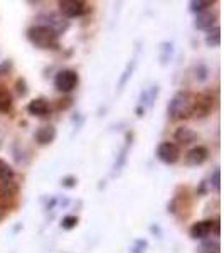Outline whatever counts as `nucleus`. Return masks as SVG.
<instances>
[{
  "instance_id": "nucleus-2",
  "label": "nucleus",
  "mask_w": 224,
  "mask_h": 253,
  "mask_svg": "<svg viewBox=\"0 0 224 253\" xmlns=\"http://www.w3.org/2000/svg\"><path fill=\"white\" fill-rule=\"evenodd\" d=\"M27 39L32 46L39 49H58L59 47V36L46 26H32L27 29Z\"/></svg>"
},
{
  "instance_id": "nucleus-17",
  "label": "nucleus",
  "mask_w": 224,
  "mask_h": 253,
  "mask_svg": "<svg viewBox=\"0 0 224 253\" xmlns=\"http://www.w3.org/2000/svg\"><path fill=\"white\" fill-rule=\"evenodd\" d=\"M214 2L213 0H192L189 3L190 7V12H195V14H201L204 10H209V7H213Z\"/></svg>"
},
{
  "instance_id": "nucleus-11",
  "label": "nucleus",
  "mask_w": 224,
  "mask_h": 253,
  "mask_svg": "<svg viewBox=\"0 0 224 253\" xmlns=\"http://www.w3.org/2000/svg\"><path fill=\"white\" fill-rule=\"evenodd\" d=\"M207 157H209V150L206 149V147L202 145H197L194 147V149H190L189 152H187L186 156V161L189 166H201L204 164L207 161Z\"/></svg>"
},
{
  "instance_id": "nucleus-6",
  "label": "nucleus",
  "mask_w": 224,
  "mask_h": 253,
  "mask_svg": "<svg viewBox=\"0 0 224 253\" xmlns=\"http://www.w3.org/2000/svg\"><path fill=\"white\" fill-rule=\"evenodd\" d=\"M157 159L167 166L176 164L179 159H181L179 145H176L174 142H162V144L157 147Z\"/></svg>"
},
{
  "instance_id": "nucleus-14",
  "label": "nucleus",
  "mask_w": 224,
  "mask_h": 253,
  "mask_svg": "<svg viewBox=\"0 0 224 253\" xmlns=\"http://www.w3.org/2000/svg\"><path fill=\"white\" fill-rule=\"evenodd\" d=\"M14 107V98L12 93L5 86L0 84V113H9Z\"/></svg>"
},
{
  "instance_id": "nucleus-1",
  "label": "nucleus",
  "mask_w": 224,
  "mask_h": 253,
  "mask_svg": "<svg viewBox=\"0 0 224 253\" xmlns=\"http://www.w3.org/2000/svg\"><path fill=\"white\" fill-rule=\"evenodd\" d=\"M192 108H194V95H190L189 91H179L169 101V105H167V115L174 122L187 120V118L192 117Z\"/></svg>"
},
{
  "instance_id": "nucleus-10",
  "label": "nucleus",
  "mask_w": 224,
  "mask_h": 253,
  "mask_svg": "<svg viewBox=\"0 0 224 253\" xmlns=\"http://www.w3.org/2000/svg\"><path fill=\"white\" fill-rule=\"evenodd\" d=\"M27 112L34 117H47L51 113V105H49L46 98H36V100L29 101Z\"/></svg>"
},
{
  "instance_id": "nucleus-8",
  "label": "nucleus",
  "mask_w": 224,
  "mask_h": 253,
  "mask_svg": "<svg viewBox=\"0 0 224 253\" xmlns=\"http://www.w3.org/2000/svg\"><path fill=\"white\" fill-rule=\"evenodd\" d=\"M213 230H214L213 219H202V221H197L190 226L189 235H190V238H194V240H206L207 236L213 233Z\"/></svg>"
},
{
  "instance_id": "nucleus-5",
  "label": "nucleus",
  "mask_w": 224,
  "mask_h": 253,
  "mask_svg": "<svg viewBox=\"0 0 224 253\" xmlns=\"http://www.w3.org/2000/svg\"><path fill=\"white\" fill-rule=\"evenodd\" d=\"M79 83V76L75 69H63L56 75L54 78V86L58 91L63 93H71L73 89L78 86Z\"/></svg>"
},
{
  "instance_id": "nucleus-25",
  "label": "nucleus",
  "mask_w": 224,
  "mask_h": 253,
  "mask_svg": "<svg viewBox=\"0 0 224 253\" xmlns=\"http://www.w3.org/2000/svg\"><path fill=\"white\" fill-rule=\"evenodd\" d=\"M12 61L10 59H5V61H2L0 63V76H5V75H9V73L12 71Z\"/></svg>"
},
{
  "instance_id": "nucleus-7",
  "label": "nucleus",
  "mask_w": 224,
  "mask_h": 253,
  "mask_svg": "<svg viewBox=\"0 0 224 253\" xmlns=\"http://www.w3.org/2000/svg\"><path fill=\"white\" fill-rule=\"evenodd\" d=\"M213 110V98L209 93H202V95L194 96V108H192V115L204 118L209 115V112Z\"/></svg>"
},
{
  "instance_id": "nucleus-13",
  "label": "nucleus",
  "mask_w": 224,
  "mask_h": 253,
  "mask_svg": "<svg viewBox=\"0 0 224 253\" xmlns=\"http://www.w3.org/2000/svg\"><path fill=\"white\" fill-rule=\"evenodd\" d=\"M174 137H176V142H179L181 145H190L197 140V133L189 126H179Z\"/></svg>"
},
{
  "instance_id": "nucleus-4",
  "label": "nucleus",
  "mask_w": 224,
  "mask_h": 253,
  "mask_svg": "<svg viewBox=\"0 0 224 253\" xmlns=\"http://www.w3.org/2000/svg\"><path fill=\"white\" fill-rule=\"evenodd\" d=\"M37 26H46L51 31H54L56 34L61 36L69 29V20L64 19L61 14H54V12H49V14H42L37 17Z\"/></svg>"
},
{
  "instance_id": "nucleus-19",
  "label": "nucleus",
  "mask_w": 224,
  "mask_h": 253,
  "mask_svg": "<svg viewBox=\"0 0 224 253\" xmlns=\"http://www.w3.org/2000/svg\"><path fill=\"white\" fill-rule=\"evenodd\" d=\"M78 216H75V214H68V216H64L63 219H61V228L63 230H73V228H76L78 226Z\"/></svg>"
},
{
  "instance_id": "nucleus-26",
  "label": "nucleus",
  "mask_w": 224,
  "mask_h": 253,
  "mask_svg": "<svg viewBox=\"0 0 224 253\" xmlns=\"http://www.w3.org/2000/svg\"><path fill=\"white\" fill-rule=\"evenodd\" d=\"M76 182H78V179H76L75 175H66V177H63L61 184H63V187H75Z\"/></svg>"
},
{
  "instance_id": "nucleus-23",
  "label": "nucleus",
  "mask_w": 224,
  "mask_h": 253,
  "mask_svg": "<svg viewBox=\"0 0 224 253\" xmlns=\"http://www.w3.org/2000/svg\"><path fill=\"white\" fill-rule=\"evenodd\" d=\"M194 73H195V80L197 81H206L207 75H209V71H207V68L204 64H197V66L194 68Z\"/></svg>"
},
{
  "instance_id": "nucleus-3",
  "label": "nucleus",
  "mask_w": 224,
  "mask_h": 253,
  "mask_svg": "<svg viewBox=\"0 0 224 253\" xmlns=\"http://www.w3.org/2000/svg\"><path fill=\"white\" fill-rule=\"evenodd\" d=\"M59 12L64 19H73V17H81V15L88 14L91 10L89 3L83 2V0H59Z\"/></svg>"
},
{
  "instance_id": "nucleus-24",
  "label": "nucleus",
  "mask_w": 224,
  "mask_h": 253,
  "mask_svg": "<svg viewBox=\"0 0 224 253\" xmlns=\"http://www.w3.org/2000/svg\"><path fill=\"white\" fill-rule=\"evenodd\" d=\"M15 88H17V93L19 96H26L27 93H29V88H27V81L24 78H19L15 81Z\"/></svg>"
},
{
  "instance_id": "nucleus-20",
  "label": "nucleus",
  "mask_w": 224,
  "mask_h": 253,
  "mask_svg": "<svg viewBox=\"0 0 224 253\" xmlns=\"http://www.w3.org/2000/svg\"><path fill=\"white\" fill-rule=\"evenodd\" d=\"M201 253H219V243L218 240H207L201 245Z\"/></svg>"
},
{
  "instance_id": "nucleus-21",
  "label": "nucleus",
  "mask_w": 224,
  "mask_h": 253,
  "mask_svg": "<svg viewBox=\"0 0 224 253\" xmlns=\"http://www.w3.org/2000/svg\"><path fill=\"white\" fill-rule=\"evenodd\" d=\"M133 68H135V63H130L127 68H125V71H123V76L120 78V83H118V89H123V86L127 84V81H128V78L132 76V73H133Z\"/></svg>"
},
{
  "instance_id": "nucleus-28",
  "label": "nucleus",
  "mask_w": 224,
  "mask_h": 253,
  "mask_svg": "<svg viewBox=\"0 0 224 253\" xmlns=\"http://www.w3.org/2000/svg\"><path fill=\"white\" fill-rule=\"evenodd\" d=\"M73 105V100L71 98H64V100H59V103H58V108L59 110H66L69 108Z\"/></svg>"
},
{
  "instance_id": "nucleus-18",
  "label": "nucleus",
  "mask_w": 224,
  "mask_h": 253,
  "mask_svg": "<svg viewBox=\"0 0 224 253\" xmlns=\"http://www.w3.org/2000/svg\"><path fill=\"white\" fill-rule=\"evenodd\" d=\"M158 52H160V63L167 64L169 59L172 58V44L170 42H162L160 47H158Z\"/></svg>"
},
{
  "instance_id": "nucleus-9",
  "label": "nucleus",
  "mask_w": 224,
  "mask_h": 253,
  "mask_svg": "<svg viewBox=\"0 0 224 253\" xmlns=\"http://www.w3.org/2000/svg\"><path fill=\"white\" fill-rule=\"evenodd\" d=\"M216 22H218V14L213 10H204L195 15V27L199 31H211L216 27Z\"/></svg>"
},
{
  "instance_id": "nucleus-27",
  "label": "nucleus",
  "mask_w": 224,
  "mask_h": 253,
  "mask_svg": "<svg viewBox=\"0 0 224 253\" xmlns=\"http://www.w3.org/2000/svg\"><path fill=\"white\" fill-rule=\"evenodd\" d=\"M219 175H221V170L219 169H214V172H213V179H211V181H213V187L216 191H219Z\"/></svg>"
},
{
  "instance_id": "nucleus-15",
  "label": "nucleus",
  "mask_w": 224,
  "mask_h": 253,
  "mask_svg": "<svg viewBox=\"0 0 224 253\" xmlns=\"http://www.w3.org/2000/svg\"><path fill=\"white\" fill-rule=\"evenodd\" d=\"M14 169L9 162H5L3 159H0V184H10V181L14 179Z\"/></svg>"
},
{
  "instance_id": "nucleus-12",
  "label": "nucleus",
  "mask_w": 224,
  "mask_h": 253,
  "mask_svg": "<svg viewBox=\"0 0 224 253\" xmlns=\"http://www.w3.org/2000/svg\"><path fill=\"white\" fill-rule=\"evenodd\" d=\"M56 138V128L52 125H44L36 132V142L39 145H49Z\"/></svg>"
},
{
  "instance_id": "nucleus-16",
  "label": "nucleus",
  "mask_w": 224,
  "mask_h": 253,
  "mask_svg": "<svg viewBox=\"0 0 224 253\" xmlns=\"http://www.w3.org/2000/svg\"><path fill=\"white\" fill-rule=\"evenodd\" d=\"M206 44L209 47H218L221 44V29L218 26L213 27L211 31H207L206 34Z\"/></svg>"
},
{
  "instance_id": "nucleus-22",
  "label": "nucleus",
  "mask_w": 224,
  "mask_h": 253,
  "mask_svg": "<svg viewBox=\"0 0 224 253\" xmlns=\"http://www.w3.org/2000/svg\"><path fill=\"white\" fill-rule=\"evenodd\" d=\"M147 247H149V243H147V240H135V243L132 245V248H130V253H145Z\"/></svg>"
}]
</instances>
